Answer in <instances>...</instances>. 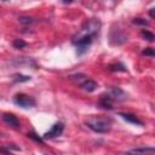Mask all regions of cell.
I'll return each mask as SVG.
<instances>
[{"label": "cell", "mask_w": 155, "mask_h": 155, "mask_svg": "<svg viewBox=\"0 0 155 155\" xmlns=\"http://www.w3.org/2000/svg\"><path fill=\"white\" fill-rule=\"evenodd\" d=\"M113 121L109 116L104 115H97V116H91L86 121V126L91 128L92 131L97 133H107L111 130Z\"/></svg>", "instance_id": "obj_1"}, {"label": "cell", "mask_w": 155, "mask_h": 155, "mask_svg": "<svg viewBox=\"0 0 155 155\" xmlns=\"http://www.w3.org/2000/svg\"><path fill=\"white\" fill-rule=\"evenodd\" d=\"M13 102L17 105L22 107V108H33V107H35V101L25 93H17L13 98Z\"/></svg>", "instance_id": "obj_2"}, {"label": "cell", "mask_w": 155, "mask_h": 155, "mask_svg": "<svg viewBox=\"0 0 155 155\" xmlns=\"http://www.w3.org/2000/svg\"><path fill=\"white\" fill-rule=\"evenodd\" d=\"M63 130H64V125L62 122H56L46 133H44L42 138L44 139H51V138H56L58 136H61L63 133Z\"/></svg>", "instance_id": "obj_3"}, {"label": "cell", "mask_w": 155, "mask_h": 155, "mask_svg": "<svg viewBox=\"0 0 155 155\" xmlns=\"http://www.w3.org/2000/svg\"><path fill=\"white\" fill-rule=\"evenodd\" d=\"M1 119H2V121H4L6 125H8V126H11V127H13V128H21V122H19V120L17 119V116H15L13 114L4 113V114L1 115Z\"/></svg>", "instance_id": "obj_4"}, {"label": "cell", "mask_w": 155, "mask_h": 155, "mask_svg": "<svg viewBox=\"0 0 155 155\" xmlns=\"http://www.w3.org/2000/svg\"><path fill=\"white\" fill-rule=\"evenodd\" d=\"M108 96L113 99V102H115V101L116 102H121V101L126 99V93L119 87H111L109 90V92H108Z\"/></svg>", "instance_id": "obj_5"}, {"label": "cell", "mask_w": 155, "mask_h": 155, "mask_svg": "<svg viewBox=\"0 0 155 155\" xmlns=\"http://www.w3.org/2000/svg\"><path fill=\"white\" fill-rule=\"evenodd\" d=\"M111 31H113V33H115V31H114V29H113ZM126 40H127V36H126L124 33L119 31V30L115 33V35L110 33V42H111V44H114V45H121V44H124Z\"/></svg>", "instance_id": "obj_6"}, {"label": "cell", "mask_w": 155, "mask_h": 155, "mask_svg": "<svg viewBox=\"0 0 155 155\" xmlns=\"http://www.w3.org/2000/svg\"><path fill=\"white\" fill-rule=\"evenodd\" d=\"M80 87H81L84 91L93 92V91L98 87V85H97L96 81H93V80H91V79H84V81L80 82Z\"/></svg>", "instance_id": "obj_7"}, {"label": "cell", "mask_w": 155, "mask_h": 155, "mask_svg": "<svg viewBox=\"0 0 155 155\" xmlns=\"http://www.w3.org/2000/svg\"><path fill=\"white\" fill-rule=\"evenodd\" d=\"M120 116H122V119H125L127 122H130V124H133V125H139V126H142L143 125V122L136 116V115H133V114H130V113H120L119 114Z\"/></svg>", "instance_id": "obj_8"}, {"label": "cell", "mask_w": 155, "mask_h": 155, "mask_svg": "<svg viewBox=\"0 0 155 155\" xmlns=\"http://www.w3.org/2000/svg\"><path fill=\"white\" fill-rule=\"evenodd\" d=\"M113 99L108 96V93H104V94H102L101 96V98H99V104L102 105V108H104V109H113Z\"/></svg>", "instance_id": "obj_9"}, {"label": "cell", "mask_w": 155, "mask_h": 155, "mask_svg": "<svg viewBox=\"0 0 155 155\" xmlns=\"http://www.w3.org/2000/svg\"><path fill=\"white\" fill-rule=\"evenodd\" d=\"M128 153L131 154H154L155 149L153 147L148 148V147H140V148H134L132 150H128Z\"/></svg>", "instance_id": "obj_10"}, {"label": "cell", "mask_w": 155, "mask_h": 155, "mask_svg": "<svg viewBox=\"0 0 155 155\" xmlns=\"http://www.w3.org/2000/svg\"><path fill=\"white\" fill-rule=\"evenodd\" d=\"M108 68H109V70H111V71H126L125 65L121 64V63H113V64H110Z\"/></svg>", "instance_id": "obj_11"}, {"label": "cell", "mask_w": 155, "mask_h": 155, "mask_svg": "<svg viewBox=\"0 0 155 155\" xmlns=\"http://www.w3.org/2000/svg\"><path fill=\"white\" fill-rule=\"evenodd\" d=\"M12 80L15 82H25V81H29L30 80V76L28 75H22V74H15Z\"/></svg>", "instance_id": "obj_12"}, {"label": "cell", "mask_w": 155, "mask_h": 155, "mask_svg": "<svg viewBox=\"0 0 155 155\" xmlns=\"http://www.w3.org/2000/svg\"><path fill=\"white\" fill-rule=\"evenodd\" d=\"M142 36L144 38V40H148V41H154L155 40L154 34L150 33L149 30H142Z\"/></svg>", "instance_id": "obj_13"}, {"label": "cell", "mask_w": 155, "mask_h": 155, "mask_svg": "<svg viewBox=\"0 0 155 155\" xmlns=\"http://www.w3.org/2000/svg\"><path fill=\"white\" fill-rule=\"evenodd\" d=\"M13 46L16 48H24L27 46V42L23 41L22 39H16V40H13Z\"/></svg>", "instance_id": "obj_14"}, {"label": "cell", "mask_w": 155, "mask_h": 155, "mask_svg": "<svg viewBox=\"0 0 155 155\" xmlns=\"http://www.w3.org/2000/svg\"><path fill=\"white\" fill-rule=\"evenodd\" d=\"M29 138H31V139H34L35 142H38V143H42V140H44V138H41V137H39L38 134H35L34 132H29L28 134H27Z\"/></svg>", "instance_id": "obj_15"}, {"label": "cell", "mask_w": 155, "mask_h": 155, "mask_svg": "<svg viewBox=\"0 0 155 155\" xmlns=\"http://www.w3.org/2000/svg\"><path fill=\"white\" fill-rule=\"evenodd\" d=\"M132 22H133L134 24H139V25H148V24H149V22L145 21L144 18H134Z\"/></svg>", "instance_id": "obj_16"}, {"label": "cell", "mask_w": 155, "mask_h": 155, "mask_svg": "<svg viewBox=\"0 0 155 155\" xmlns=\"http://www.w3.org/2000/svg\"><path fill=\"white\" fill-rule=\"evenodd\" d=\"M144 56H149V57H154L155 56V52H154V48H151V47H147L145 50H143V52H142Z\"/></svg>", "instance_id": "obj_17"}, {"label": "cell", "mask_w": 155, "mask_h": 155, "mask_svg": "<svg viewBox=\"0 0 155 155\" xmlns=\"http://www.w3.org/2000/svg\"><path fill=\"white\" fill-rule=\"evenodd\" d=\"M19 22H21V23H24V24H30V23H33L34 21H33V18H30V17H19Z\"/></svg>", "instance_id": "obj_18"}, {"label": "cell", "mask_w": 155, "mask_h": 155, "mask_svg": "<svg viewBox=\"0 0 155 155\" xmlns=\"http://www.w3.org/2000/svg\"><path fill=\"white\" fill-rule=\"evenodd\" d=\"M0 153H10V148H1L0 147Z\"/></svg>", "instance_id": "obj_19"}, {"label": "cell", "mask_w": 155, "mask_h": 155, "mask_svg": "<svg viewBox=\"0 0 155 155\" xmlns=\"http://www.w3.org/2000/svg\"><path fill=\"white\" fill-rule=\"evenodd\" d=\"M149 13H150V17H151V18H154V8H151Z\"/></svg>", "instance_id": "obj_20"}, {"label": "cell", "mask_w": 155, "mask_h": 155, "mask_svg": "<svg viewBox=\"0 0 155 155\" xmlns=\"http://www.w3.org/2000/svg\"><path fill=\"white\" fill-rule=\"evenodd\" d=\"M63 1H65V2H70V1H73V0H63Z\"/></svg>", "instance_id": "obj_21"}, {"label": "cell", "mask_w": 155, "mask_h": 155, "mask_svg": "<svg viewBox=\"0 0 155 155\" xmlns=\"http://www.w3.org/2000/svg\"><path fill=\"white\" fill-rule=\"evenodd\" d=\"M4 1H6V0H4Z\"/></svg>", "instance_id": "obj_22"}, {"label": "cell", "mask_w": 155, "mask_h": 155, "mask_svg": "<svg viewBox=\"0 0 155 155\" xmlns=\"http://www.w3.org/2000/svg\"><path fill=\"white\" fill-rule=\"evenodd\" d=\"M0 136H1V133H0Z\"/></svg>", "instance_id": "obj_23"}]
</instances>
